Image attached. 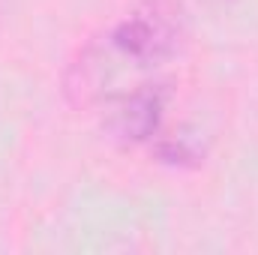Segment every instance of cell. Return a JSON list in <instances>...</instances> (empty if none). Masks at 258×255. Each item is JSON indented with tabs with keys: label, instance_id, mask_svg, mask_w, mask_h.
<instances>
[{
	"label": "cell",
	"instance_id": "obj_1",
	"mask_svg": "<svg viewBox=\"0 0 258 255\" xmlns=\"http://www.w3.org/2000/svg\"><path fill=\"white\" fill-rule=\"evenodd\" d=\"M189 15L177 0H138L90 39L63 75V90L75 105L105 102L123 69L156 72L186 48Z\"/></svg>",
	"mask_w": 258,
	"mask_h": 255
},
{
	"label": "cell",
	"instance_id": "obj_3",
	"mask_svg": "<svg viewBox=\"0 0 258 255\" xmlns=\"http://www.w3.org/2000/svg\"><path fill=\"white\" fill-rule=\"evenodd\" d=\"M150 153L156 162L168 165V168H198L207 156V144L201 138L198 129L180 126L174 132H159L150 141Z\"/></svg>",
	"mask_w": 258,
	"mask_h": 255
},
{
	"label": "cell",
	"instance_id": "obj_2",
	"mask_svg": "<svg viewBox=\"0 0 258 255\" xmlns=\"http://www.w3.org/2000/svg\"><path fill=\"white\" fill-rule=\"evenodd\" d=\"M171 96H174L171 81L153 72L126 90H114L105 99V111H102L105 135L123 147L150 144L165 129Z\"/></svg>",
	"mask_w": 258,
	"mask_h": 255
}]
</instances>
